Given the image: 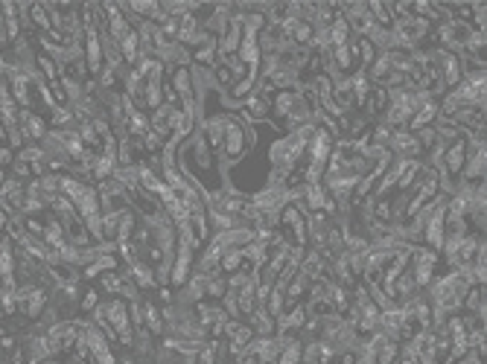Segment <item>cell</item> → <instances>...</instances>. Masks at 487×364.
<instances>
[{"mask_svg": "<svg viewBox=\"0 0 487 364\" xmlns=\"http://www.w3.org/2000/svg\"><path fill=\"white\" fill-rule=\"evenodd\" d=\"M324 201H327V190H324V184L318 181V184H304L300 187V201H298V207L304 213H318L321 207H324Z\"/></svg>", "mask_w": 487, "mask_h": 364, "instance_id": "5b68a950", "label": "cell"}, {"mask_svg": "<svg viewBox=\"0 0 487 364\" xmlns=\"http://www.w3.org/2000/svg\"><path fill=\"white\" fill-rule=\"evenodd\" d=\"M262 309H266L271 318L283 315V309H286V294H283V289L271 285V292H269V297H266V303H262Z\"/></svg>", "mask_w": 487, "mask_h": 364, "instance_id": "e0dca14e", "label": "cell"}, {"mask_svg": "<svg viewBox=\"0 0 487 364\" xmlns=\"http://www.w3.org/2000/svg\"><path fill=\"white\" fill-rule=\"evenodd\" d=\"M41 242L52 251H61L64 245H68V233H64V228L59 225V219L50 216V222L44 225V233H41Z\"/></svg>", "mask_w": 487, "mask_h": 364, "instance_id": "30bf717a", "label": "cell"}, {"mask_svg": "<svg viewBox=\"0 0 487 364\" xmlns=\"http://www.w3.org/2000/svg\"><path fill=\"white\" fill-rule=\"evenodd\" d=\"M9 175H6V169H0V187H3V181H6Z\"/></svg>", "mask_w": 487, "mask_h": 364, "instance_id": "7402d4cb", "label": "cell"}, {"mask_svg": "<svg viewBox=\"0 0 487 364\" xmlns=\"http://www.w3.org/2000/svg\"><path fill=\"white\" fill-rule=\"evenodd\" d=\"M143 330L152 338L164 335V318H161V306H155L152 301H143Z\"/></svg>", "mask_w": 487, "mask_h": 364, "instance_id": "9c48e42d", "label": "cell"}, {"mask_svg": "<svg viewBox=\"0 0 487 364\" xmlns=\"http://www.w3.org/2000/svg\"><path fill=\"white\" fill-rule=\"evenodd\" d=\"M441 117V99H429V102H423L414 114H412V120H409V125H405V132H420V128H429V125H435V120Z\"/></svg>", "mask_w": 487, "mask_h": 364, "instance_id": "277c9868", "label": "cell"}, {"mask_svg": "<svg viewBox=\"0 0 487 364\" xmlns=\"http://www.w3.org/2000/svg\"><path fill=\"white\" fill-rule=\"evenodd\" d=\"M367 15H371L379 27H385L391 30L394 27V15H391V3H379V0H367Z\"/></svg>", "mask_w": 487, "mask_h": 364, "instance_id": "8fae6325", "label": "cell"}, {"mask_svg": "<svg viewBox=\"0 0 487 364\" xmlns=\"http://www.w3.org/2000/svg\"><path fill=\"white\" fill-rule=\"evenodd\" d=\"M300 353H304V341H300V335L289 338L283 344L280 356H278V364H300Z\"/></svg>", "mask_w": 487, "mask_h": 364, "instance_id": "4fadbf2b", "label": "cell"}, {"mask_svg": "<svg viewBox=\"0 0 487 364\" xmlns=\"http://www.w3.org/2000/svg\"><path fill=\"white\" fill-rule=\"evenodd\" d=\"M12 163H15V152L9 146H0V169H9Z\"/></svg>", "mask_w": 487, "mask_h": 364, "instance_id": "ffe728a7", "label": "cell"}, {"mask_svg": "<svg viewBox=\"0 0 487 364\" xmlns=\"http://www.w3.org/2000/svg\"><path fill=\"white\" fill-rule=\"evenodd\" d=\"M300 274H307L312 283L315 280H321V277H327V259L318 254V251H312V248H307V254H304V259H300Z\"/></svg>", "mask_w": 487, "mask_h": 364, "instance_id": "52a82bcc", "label": "cell"}, {"mask_svg": "<svg viewBox=\"0 0 487 364\" xmlns=\"http://www.w3.org/2000/svg\"><path fill=\"white\" fill-rule=\"evenodd\" d=\"M435 268H438V254L423 248V245H412V251H409V274L414 277V285L420 292L432 283Z\"/></svg>", "mask_w": 487, "mask_h": 364, "instance_id": "7a4b0ae2", "label": "cell"}, {"mask_svg": "<svg viewBox=\"0 0 487 364\" xmlns=\"http://www.w3.org/2000/svg\"><path fill=\"white\" fill-rule=\"evenodd\" d=\"M350 90H353V108H365V102L367 97H371V79L365 76V70H353L350 73Z\"/></svg>", "mask_w": 487, "mask_h": 364, "instance_id": "ba28073f", "label": "cell"}, {"mask_svg": "<svg viewBox=\"0 0 487 364\" xmlns=\"http://www.w3.org/2000/svg\"><path fill=\"white\" fill-rule=\"evenodd\" d=\"M298 99H300L298 90H274V97L269 99V114H274V117H278V120H283V123H286Z\"/></svg>", "mask_w": 487, "mask_h": 364, "instance_id": "8992f818", "label": "cell"}, {"mask_svg": "<svg viewBox=\"0 0 487 364\" xmlns=\"http://www.w3.org/2000/svg\"><path fill=\"white\" fill-rule=\"evenodd\" d=\"M216 364H233V361H216Z\"/></svg>", "mask_w": 487, "mask_h": 364, "instance_id": "603a6c76", "label": "cell"}, {"mask_svg": "<svg viewBox=\"0 0 487 364\" xmlns=\"http://www.w3.org/2000/svg\"><path fill=\"white\" fill-rule=\"evenodd\" d=\"M225 292H228V280H225V274H213V277H207V283H204V301L210 297V301H222L225 297Z\"/></svg>", "mask_w": 487, "mask_h": 364, "instance_id": "2e32d148", "label": "cell"}, {"mask_svg": "<svg viewBox=\"0 0 487 364\" xmlns=\"http://www.w3.org/2000/svg\"><path fill=\"white\" fill-rule=\"evenodd\" d=\"M97 283H99V289L105 294L117 297V294H120V285H123V274H120V271H105V274L97 277Z\"/></svg>", "mask_w": 487, "mask_h": 364, "instance_id": "ac0fdd59", "label": "cell"}, {"mask_svg": "<svg viewBox=\"0 0 487 364\" xmlns=\"http://www.w3.org/2000/svg\"><path fill=\"white\" fill-rule=\"evenodd\" d=\"M6 79V61H3V53H0V85Z\"/></svg>", "mask_w": 487, "mask_h": 364, "instance_id": "44dd1931", "label": "cell"}, {"mask_svg": "<svg viewBox=\"0 0 487 364\" xmlns=\"http://www.w3.org/2000/svg\"><path fill=\"white\" fill-rule=\"evenodd\" d=\"M248 149V123L240 114H228V128H225V140H222L219 158L225 163L240 161Z\"/></svg>", "mask_w": 487, "mask_h": 364, "instance_id": "6da1fadb", "label": "cell"}, {"mask_svg": "<svg viewBox=\"0 0 487 364\" xmlns=\"http://www.w3.org/2000/svg\"><path fill=\"white\" fill-rule=\"evenodd\" d=\"M18 128H21V134L26 143H41V137L50 132V125L41 114H35L30 108H21L18 111Z\"/></svg>", "mask_w": 487, "mask_h": 364, "instance_id": "3957f363", "label": "cell"}, {"mask_svg": "<svg viewBox=\"0 0 487 364\" xmlns=\"http://www.w3.org/2000/svg\"><path fill=\"white\" fill-rule=\"evenodd\" d=\"M114 169H117V161L114 158H105V154H97L94 158V166H90V181H108L114 175Z\"/></svg>", "mask_w": 487, "mask_h": 364, "instance_id": "5bb4252c", "label": "cell"}, {"mask_svg": "<svg viewBox=\"0 0 487 364\" xmlns=\"http://www.w3.org/2000/svg\"><path fill=\"white\" fill-rule=\"evenodd\" d=\"M236 271H242V251L240 248H231V251L222 254V259H219V274L231 277V274H236Z\"/></svg>", "mask_w": 487, "mask_h": 364, "instance_id": "9a60e30c", "label": "cell"}, {"mask_svg": "<svg viewBox=\"0 0 487 364\" xmlns=\"http://www.w3.org/2000/svg\"><path fill=\"white\" fill-rule=\"evenodd\" d=\"M99 303H102L99 292H97V289H85V292H82V297H79V312H85V315H90V312H94Z\"/></svg>", "mask_w": 487, "mask_h": 364, "instance_id": "d6986e66", "label": "cell"}, {"mask_svg": "<svg viewBox=\"0 0 487 364\" xmlns=\"http://www.w3.org/2000/svg\"><path fill=\"white\" fill-rule=\"evenodd\" d=\"M50 128H59V132H70V128H76V117L68 105H59L50 111Z\"/></svg>", "mask_w": 487, "mask_h": 364, "instance_id": "7c38bea8", "label": "cell"}]
</instances>
